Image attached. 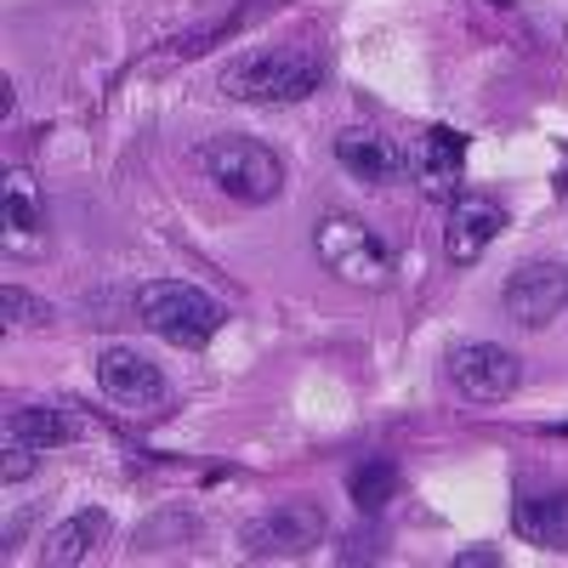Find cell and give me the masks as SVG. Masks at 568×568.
<instances>
[{"instance_id":"9c48e42d","label":"cell","mask_w":568,"mask_h":568,"mask_svg":"<svg viewBox=\"0 0 568 568\" xmlns=\"http://www.w3.org/2000/svg\"><path fill=\"white\" fill-rule=\"evenodd\" d=\"M506 227V205L489 200V194H460L449 205V227H444V251L455 267H471Z\"/></svg>"},{"instance_id":"8992f818","label":"cell","mask_w":568,"mask_h":568,"mask_svg":"<svg viewBox=\"0 0 568 568\" xmlns=\"http://www.w3.org/2000/svg\"><path fill=\"white\" fill-rule=\"evenodd\" d=\"M324 540V511L313 500H284V506H267L262 517H251L240 546L245 557H302Z\"/></svg>"},{"instance_id":"8fae6325","label":"cell","mask_w":568,"mask_h":568,"mask_svg":"<svg viewBox=\"0 0 568 568\" xmlns=\"http://www.w3.org/2000/svg\"><path fill=\"white\" fill-rule=\"evenodd\" d=\"M466 171V136L455 125H433V131H420L415 142V154H409V176L420 182V194H455V182Z\"/></svg>"},{"instance_id":"30bf717a","label":"cell","mask_w":568,"mask_h":568,"mask_svg":"<svg viewBox=\"0 0 568 568\" xmlns=\"http://www.w3.org/2000/svg\"><path fill=\"white\" fill-rule=\"evenodd\" d=\"M336 165L353 182H364V187H387V182H398L409 171V154L398 149L387 131H364L358 125V131H342L336 136Z\"/></svg>"},{"instance_id":"2e32d148","label":"cell","mask_w":568,"mask_h":568,"mask_svg":"<svg viewBox=\"0 0 568 568\" xmlns=\"http://www.w3.org/2000/svg\"><path fill=\"white\" fill-rule=\"evenodd\" d=\"M347 495H353V506L364 511V517H375L393 495H398V466L387 460V455H369V460H358L353 471H347Z\"/></svg>"},{"instance_id":"ba28073f","label":"cell","mask_w":568,"mask_h":568,"mask_svg":"<svg viewBox=\"0 0 568 568\" xmlns=\"http://www.w3.org/2000/svg\"><path fill=\"white\" fill-rule=\"evenodd\" d=\"M98 382H103V393H109L120 409H131V415H160V409L171 404V387H165L160 364L142 358L136 347H109V353L98 358Z\"/></svg>"},{"instance_id":"ac0fdd59","label":"cell","mask_w":568,"mask_h":568,"mask_svg":"<svg viewBox=\"0 0 568 568\" xmlns=\"http://www.w3.org/2000/svg\"><path fill=\"white\" fill-rule=\"evenodd\" d=\"M336 557H342V562H375V557H382V535H375V529H353V535L336 546Z\"/></svg>"},{"instance_id":"277c9868","label":"cell","mask_w":568,"mask_h":568,"mask_svg":"<svg viewBox=\"0 0 568 568\" xmlns=\"http://www.w3.org/2000/svg\"><path fill=\"white\" fill-rule=\"evenodd\" d=\"M200 165H205V176L222 187V194L240 200V205H267V200H278V187H284L278 154L267 149V142H256V136H211L200 149Z\"/></svg>"},{"instance_id":"e0dca14e","label":"cell","mask_w":568,"mask_h":568,"mask_svg":"<svg viewBox=\"0 0 568 568\" xmlns=\"http://www.w3.org/2000/svg\"><path fill=\"white\" fill-rule=\"evenodd\" d=\"M0 307H7V329H18V324H45V318H52V307H45L40 296H29V291H18V284H7V291H0Z\"/></svg>"},{"instance_id":"5b68a950","label":"cell","mask_w":568,"mask_h":568,"mask_svg":"<svg viewBox=\"0 0 568 568\" xmlns=\"http://www.w3.org/2000/svg\"><path fill=\"white\" fill-rule=\"evenodd\" d=\"M449 382L471 404H506L517 393V382H524V364L500 342H460L449 353Z\"/></svg>"},{"instance_id":"7c38bea8","label":"cell","mask_w":568,"mask_h":568,"mask_svg":"<svg viewBox=\"0 0 568 568\" xmlns=\"http://www.w3.org/2000/svg\"><path fill=\"white\" fill-rule=\"evenodd\" d=\"M80 438V420L69 409H45V404H12L0 415V444H23V449H58Z\"/></svg>"},{"instance_id":"ffe728a7","label":"cell","mask_w":568,"mask_h":568,"mask_svg":"<svg viewBox=\"0 0 568 568\" xmlns=\"http://www.w3.org/2000/svg\"><path fill=\"white\" fill-rule=\"evenodd\" d=\"M478 562H484V568H495V562H500V551H460V557H455V568H478Z\"/></svg>"},{"instance_id":"7a4b0ae2","label":"cell","mask_w":568,"mask_h":568,"mask_svg":"<svg viewBox=\"0 0 568 568\" xmlns=\"http://www.w3.org/2000/svg\"><path fill=\"white\" fill-rule=\"evenodd\" d=\"M313 251L342 284H353V291H387V278H393V251L382 245V233L358 216H347V211L318 216Z\"/></svg>"},{"instance_id":"6da1fadb","label":"cell","mask_w":568,"mask_h":568,"mask_svg":"<svg viewBox=\"0 0 568 568\" xmlns=\"http://www.w3.org/2000/svg\"><path fill=\"white\" fill-rule=\"evenodd\" d=\"M324 80V63L302 45H267V52H245L216 74V91L227 103H302Z\"/></svg>"},{"instance_id":"52a82bcc","label":"cell","mask_w":568,"mask_h":568,"mask_svg":"<svg viewBox=\"0 0 568 568\" xmlns=\"http://www.w3.org/2000/svg\"><path fill=\"white\" fill-rule=\"evenodd\" d=\"M500 307H506L511 324H524V329L557 324L568 313V267L562 262H524V267L506 278Z\"/></svg>"},{"instance_id":"9a60e30c","label":"cell","mask_w":568,"mask_h":568,"mask_svg":"<svg viewBox=\"0 0 568 568\" xmlns=\"http://www.w3.org/2000/svg\"><path fill=\"white\" fill-rule=\"evenodd\" d=\"M7 245L12 251H23V245H34L40 240V194H34V176L29 171H7Z\"/></svg>"},{"instance_id":"5bb4252c","label":"cell","mask_w":568,"mask_h":568,"mask_svg":"<svg viewBox=\"0 0 568 568\" xmlns=\"http://www.w3.org/2000/svg\"><path fill=\"white\" fill-rule=\"evenodd\" d=\"M103 535H109V517H103V511H74L69 524H58L52 535H45V546H40V562H45V568L85 562V557H91V546H98Z\"/></svg>"},{"instance_id":"4fadbf2b","label":"cell","mask_w":568,"mask_h":568,"mask_svg":"<svg viewBox=\"0 0 568 568\" xmlns=\"http://www.w3.org/2000/svg\"><path fill=\"white\" fill-rule=\"evenodd\" d=\"M511 529L540 551H568V489L546 495H517L511 506Z\"/></svg>"},{"instance_id":"3957f363","label":"cell","mask_w":568,"mask_h":568,"mask_svg":"<svg viewBox=\"0 0 568 568\" xmlns=\"http://www.w3.org/2000/svg\"><path fill=\"white\" fill-rule=\"evenodd\" d=\"M136 318L149 324L154 336H165L171 347H205L227 313L205 291H194V284L149 278V284H136Z\"/></svg>"},{"instance_id":"d6986e66","label":"cell","mask_w":568,"mask_h":568,"mask_svg":"<svg viewBox=\"0 0 568 568\" xmlns=\"http://www.w3.org/2000/svg\"><path fill=\"white\" fill-rule=\"evenodd\" d=\"M34 455H40V449H23V444H7V466H0V471H7V484H18V478H29V471H34Z\"/></svg>"}]
</instances>
